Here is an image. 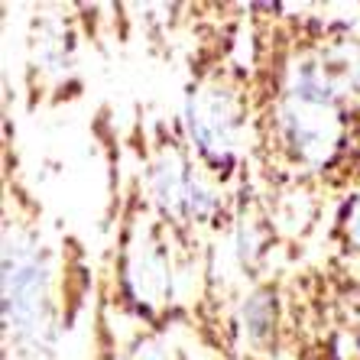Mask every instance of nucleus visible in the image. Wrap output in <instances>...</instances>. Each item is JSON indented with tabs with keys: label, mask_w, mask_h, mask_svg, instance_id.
<instances>
[{
	"label": "nucleus",
	"mask_w": 360,
	"mask_h": 360,
	"mask_svg": "<svg viewBox=\"0 0 360 360\" xmlns=\"http://www.w3.org/2000/svg\"><path fill=\"white\" fill-rule=\"evenodd\" d=\"M7 321L17 331H30L42 319V269L30 253H17L13 266L7 263Z\"/></svg>",
	"instance_id": "nucleus-3"
},
{
	"label": "nucleus",
	"mask_w": 360,
	"mask_h": 360,
	"mask_svg": "<svg viewBox=\"0 0 360 360\" xmlns=\"http://www.w3.org/2000/svg\"><path fill=\"white\" fill-rule=\"evenodd\" d=\"M134 360H166V354H162L160 344H153V341H143L140 347L134 351Z\"/></svg>",
	"instance_id": "nucleus-6"
},
{
	"label": "nucleus",
	"mask_w": 360,
	"mask_h": 360,
	"mask_svg": "<svg viewBox=\"0 0 360 360\" xmlns=\"http://www.w3.org/2000/svg\"><path fill=\"white\" fill-rule=\"evenodd\" d=\"M285 134L289 143H295L302 160L319 162L328 160V153L338 140V124H335V110L331 104L321 101H305L289 94V108H285Z\"/></svg>",
	"instance_id": "nucleus-2"
},
{
	"label": "nucleus",
	"mask_w": 360,
	"mask_h": 360,
	"mask_svg": "<svg viewBox=\"0 0 360 360\" xmlns=\"http://www.w3.org/2000/svg\"><path fill=\"white\" fill-rule=\"evenodd\" d=\"M347 237H351V240L360 247V201L351 208V218H347Z\"/></svg>",
	"instance_id": "nucleus-7"
},
{
	"label": "nucleus",
	"mask_w": 360,
	"mask_h": 360,
	"mask_svg": "<svg viewBox=\"0 0 360 360\" xmlns=\"http://www.w3.org/2000/svg\"><path fill=\"white\" fill-rule=\"evenodd\" d=\"M240 124L237 94L224 84H205L188 101V134L208 160L221 162L231 156Z\"/></svg>",
	"instance_id": "nucleus-1"
},
{
	"label": "nucleus",
	"mask_w": 360,
	"mask_h": 360,
	"mask_svg": "<svg viewBox=\"0 0 360 360\" xmlns=\"http://www.w3.org/2000/svg\"><path fill=\"white\" fill-rule=\"evenodd\" d=\"M243 321H247V328H250V335H253V338H260L263 331H266V328L273 325V309H269L266 295H253V299L247 302Z\"/></svg>",
	"instance_id": "nucleus-5"
},
{
	"label": "nucleus",
	"mask_w": 360,
	"mask_h": 360,
	"mask_svg": "<svg viewBox=\"0 0 360 360\" xmlns=\"http://www.w3.org/2000/svg\"><path fill=\"white\" fill-rule=\"evenodd\" d=\"M127 283L134 289V295L140 302H160L166 292V263L162 253L156 250L153 240H143L130 247V263H127Z\"/></svg>",
	"instance_id": "nucleus-4"
}]
</instances>
